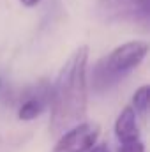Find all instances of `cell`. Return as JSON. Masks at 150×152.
Instances as JSON below:
<instances>
[{
  "instance_id": "cell-10",
  "label": "cell",
  "mask_w": 150,
  "mask_h": 152,
  "mask_svg": "<svg viewBox=\"0 0 150 152\" xmlns=\"http://www.w3.org/2000/svg\"><path fill=\"white\" fill-rule=\"evenodd\" d=\"M0 87H2V78H0Z\"/></svg>"
},
{
  "instance_id": "cell-4",
  "label": "cell",
  "mask_w": 150,
  "mask_h": 152,
  "mask_svg": "<svg viewBox=\"0 0 150 152\" xmlns=\"http://www.w3.org/2000/svg\"><path fill=\"white\" fill-rule=\"evenodd\" d=\"M101 136V126L97 122L81 120L60 133V138L53 145V152H87Z\"/></svg>"
},
{
  "instance_id": "cell-9",
  "label": "cell",
  "mask_w": 150,
  "mask_h": 152,
  "mask_svg": "<svg viewBox=\"0 0 150 152\" xmlns=\"http://www.w3.org/2000/svg\"><path fill=\"white\" fill-rule=\"evenodd\" d=\"M20 2H21L25 7H36V5H37L41 0H20Z\"/></svg>"
},
{
  "instance_id": "cell-6",
  "label": "cell",
  "mask_w": 150,
  "mask_h": 152,
  "mask_svg": "<svg viewBox=\"0 0 150 152\" xmlns=\"http://www.w3.org/2000/svg\"><path fill=\"white\" fill-rule=\"evenodd\" d=\"M149 92L150 87L149 85H141L134 94H133V101H131V108L134 110V113L140 118H147L149 115Z\"/></svg>"
},
{
  "instance_id": "cell-7",
  "label": "cell",
  "mask_w": 150,
  "mask_h": 152,
  "mask_svg": "<svg viewBox=\"0 0 150 152\" xmlns=\"http://www.w3.org/2000/svg\"><path fill=\"white\" fill-rule=\"evenodd\" d=\"M117 152H147V149H145L143 140L136 138V140H129V142H118Z\"/></svg>"
},
{
  "instance_id": "cell-3",
  "label": "cell",
  "mask_w": 150,
  "mask_h": 152,
  "mask_svg": "<svg viewBox=\"0 0 150 152\" xmlns=\"http://www.w3.org/2000/svg\"><path fill=\"white\" fill-rule=\"evenodd\" d=\"M97 14L110 23H149L150 0H97Z\"/></svg>"
},
{
  "instance_id": "cell-8",
  "label": "cell",
  "mask_w": 150,
  "mask_h": 152,
  "mask_svg": "<svg viewBox=\"0 0 150 152\" xmlns=\"http://www.w3.org/2000/svg\"><path fill=\"white\" fill-rule=\"evenodd\" d=\"M87 152H111V151H110V147L106 143H94Z\"/></svg>"
},
{
  "instance_id": "cell-1",
  "label": "cell",
  "mask_w": 150,
  "mask_h": 152,
  "mask_svg": "<svg viewBox=\"0 0 150 152\" xmlns=\"http://www.w3.org/2000/svg\"><path fill=\"white\" fill-rule=\"evenodd\" d=\"M88 46H78L50 88V131L60 134L81 122L88 104Z\"/></svg>"
},
{
  "instance_id": "cell-5",
  "label": "cell",
  "mask_w": 150,
  "mask_h": 152,
  "mask_svg": "<svg viewBox=\"0 0 150 152\" xmlns=\"http://www.w3.org/2000/svg\"><path fill=\"white\" fill-rule=\"evenodd\" d=\"M115 138L117 142H129L141 138L140 127H138V115L131 106H125L115 120Z\"/></svg>"
},
{
  "instance_id": "cell-2",
  "label": "cell",
  "mask_w": 150,
  "mask_h": 152,
  "mask_svg": "<svg viewBox=\"0 0 150 152\" xmlns=\"http://www.w3.org/2000/svg\"><path fill=\"white\" fill-rule=\"evenodd\" d=\"M149 55L147 41H127L117 46L111 53L101 58L92 71V87L97 92H106L115 87L125 75L136 69Z\"/></svg>"
}]
</instances>
